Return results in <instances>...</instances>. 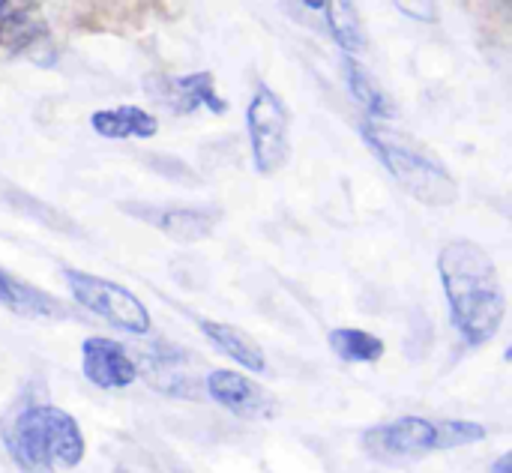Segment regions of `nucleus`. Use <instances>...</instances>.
Masks as SVG:
<instances>
[{
	"mask_svg": "<svg viewBox=\"0 0 512 473\" xmlns=\"http://www.w3.org/2000/svg\"><path fill=\"white\" fill-rule=\"evenodd\" d=\"M438 273L462 339L474 348L492 342L507 315V294L492 255L474 240H453L438 255Z\"/></svg>",
	"mask_w": 512,
	"mask_h": 473,
	"instance_id": "1",
	"label": "nucleus"
},
{
	"mask_svg": "<svg viewBox=\"0 0 512 473\" xmlns=\"http://www.w3.org/2000/svg\"><path fill=\"white\" fill-rule=\"evenodd\" d=\"M6 450L27 473L75 468L84 459V435L72 414L54 405H30L6 426Z\"/></svg>",
	"mask_w": 512,
	"mask_h": 473,
	"instance_id": "2",
	"label": "nucleus"
},
{
	"mask_svg": "<svg viewBox=\"0 0 512 473\" xmlns=\"http://www.w3.org/2000/svg\"><path fill=\"white\" fill-rule=\"evenodd\" d=\"M363 138L375 150V156L384 162V168L399 180V186L414 195L420 204L429 207H450L459 198V183L456 177L411 135L378 126V123H363Z\"/></svg>",
	"mask_w": 512,
	"mask_h": 473,
	"instance_id": "3",
	"label": "nucleus"
},
{
	"mask_svg": "<svg viewBox=\"0 0 512 473\" xmlns=\"http://www.w3.org/2000/svg\"><path fill=\"white\" fill-rule=\"evenodd\" d=\"M66 285L87 312L105 318L111 327L132 336L150 333V312L129 288L84 270H66Z\"/></svg>",
	"mask_w": 512,
	"mask_h": 473,
	"instance_id": "4",
	"label": "nucleus"
},
{
	"mask_svg": "<svg viewBox=\"0 0 512 473\" xmlns=\"http://www.w3.org/2000/svg\"><path fill=\"white\" fill-rule=\"evenodd\" d=\"M246 126L252 141V159L258 174H276L291 153L288 141V108L279 99L276 90L267 84H258L249 108H246Z\"/></svg>",
	"mask_w": 512,
	"mask_h": 473,
	"instance_id": "5",
	"label": "nucleus"
},
{
	"mask_svg": "<svg viewBox=\"0 0 512 473\" xmlns=\"http://www.w3.org/2000/svg\"><path fill=\"white\" fill-rule=\"evenodd\" d=\"M363 447L378 462H414L441 450V423L429 417H396L390 423L372 426L363 435Z\"/></svg>",
	"mask_w": 512,
	"mask_h": 473,
	"instance_id": "6",
	"label": "nucleus"
},
{
	"mask_svg": "<svg viewBox=\"0 0 512 473\" xmlns=\"http://www.w3.org/2000/svg\"><path fill=\"white\" fill-rule=\"evenodd\" d=\"M204 393L216 405H222L225 411H231L234 417H243V420L276 417V402L264 393L261 384L249 381L240 372H231V369H213V372H207Z\"/></svg>",
	"mask_w": 512,
	"mask_h": 473,
	"instance_id": "7",
	"label": "nucleus"
},
{
	"mask_svg": "<svg viewBox=\"0 0 512 473\" xmlns=\"http://www.w3.org/2000/svg\"><path fill=\"white\" fill-rule=\"evenodd\" d=\"M147 90L174 114H192L195 108H207L213 114H225L228 102L213 87V72H192V75H150Z\"/></svg>",
	"mask_w": 512,
	"mask_h": 473,
	"instance_id": "8",
	"label": "nucleus"
},
{
	"mask_svg": "<svg viewBox=\"0 0 512 473\" xmlns=\"http://www.w3.org/2000/svg\"><path fill=\"white\" fill-rule=\"evenodd\" d=\"M81 372L99 390H123L138 378V363L120 342L90 336L81 342Z\"/></svg>",
	"mask_w": 512,
	"mask_h": 473,
	"instance_id": "9",
	"label": "nucleus"
},
{
	"mask_svg": "<svg viewBox=\"0 0 512 473\" xmlns=\"http://www.w3.org/2000/svg\"><path fill=\"white\" fill-rule=\"evenodd\" d=\"M123 210H129L141 222L159 228L162 234H168L177 243H198V240L210 237L216 222H219V210H210V207H144V204H132Z\"/></svg>",
	"mask_w": 512,
	"mask_h": 473,
	"instance_id": "10",
	"label": "nucleus"
},
{
	"mask_svg": "<svg viewBox=\"0 0 512 473\" xmlns=\"http://www.w3.org/2000/svg\"><path fill=\"white\" fill-rule=\"evenodd\" d=\"M183 360H189L186 351H177V348H168V345H156L144 357V369H147L150 387H156L159 393H168V396L198 399V381L189 375V366H183Z\"/></svg>",
	"mask_w": 512,
	"mask_h": 473,
	"instance_id": "11",
	"label": "nucleus"
},
{
	"mask_svg": "<svg viewBox=\"0 0 512 473\" xmlns=\"http://www.w3.org/2000/svg\"><path fill=\"white\" fill-rule=\"evenodd\" d=\"M198 327L234 363H240V366H246L249 372H258V375L267 369V357H264L261 345L249 333H243L240 327L225 324V321H210V318H198Z\"/></svg>",
	"mask_w": 512,
	"mask_h": 473,
	"instance_id": "12",
	"label": "nucleus"
},
{
	"mask_svg": "<svg viewBox=\"0 0 512 473\" xmlns=\"http://www.w3.org/2000/svg\"><path fill=\"white\" fill-rule=\"evenodd\" d=\"M0 303L21 318H66V306L0 267Z\"/></svg>",
	"mask_w": 512,
	"mask_h": 473,
	"instance_id": "13",
	"label": "nucleus"
},
{
	"mask_svg": "<svg viewBox=\"0 0 512 473\" xmlns=\"http://www.w3.org/2000/svg\"><path fill=\"white\" fill-rule=\"evenodd\" d=\"M90 126L96 135L102 138H153L159 132V120L138 108V105H117V108H105V111H93Z\"/></svg>",
	"mask_w": 512,
	"mask_h": 473,
	"instance_id": "14",
	"label": "nucleus"
},
{
	"mask_svg": "<svg viewBox=\"0 0 512 473\" xmlns=\"http://www.w3.org/2000/svg\"><path fill=\"white\" fill-rule=\"evenodd\" d=\"M342 66H345V81H348L354 99L369 111V117H378V120L396 117L393 99H390V96L384 93V87L372 78V72H369L366 66L357 63V57H345Z\"/></svg>",
	"mask_w": 512,
	"mask_h": 473,
	"instance_id": "15",
	"label": "nucleus"
},
{
	"mask_svg": "<svg viewBox=\"0 0 512 473\" xmlns=\"http://www.w3.org/2000/svg\"><path fill=\"white\" fill-rule=\"evenodd\" d=\"M327 342L342 363H378L384 357V342L357 327H339L327 336Z\"/></svg>",
	"mask_w": 512,
	"mask_h": 473,
	"instance_id": "16",
	"label": "nucleus"
},
{
	"mask_svg": "<svg viewBox=\"0 0 512 473\" xmlns=\"http://www.w3.org/2000/svg\"><path fill=\"white\" fill-rule=\"evenodd\" d=\"M324 18H327V27L333 33V39L345 51V57H354V54L363 51L366 39H363V27H360V15H357L354 3L327 0L324 3Z\"/></svg>",
	"mask_w": 512,
	"mask_h": 473,
	"instance_id": "17",
	"label": "nucleus"
},
{
	"mask_svg": "<svg viewBox=\"0 0 512 473\" xmlns=\"http://www.w3.org/2000/svg\"><path fill=\"white\" fill-rule=\"evenodd\" d=\"M486 438V429L471 420H441V450L471 447Z\"/></svg>",
	"mask_w": 512,
	"mask_h": 473,
	"instance_id": "18",
	"label": "nucleus"
},
{
	"mask_svg": "<svg viewBox=\"0 0 512 473\" xmlns=\"http://www.w3.org/2000/svg\"><path fill=\"white\" fill-rule=\"evenodd\" d=\"M399 6V12H405V15H414V18H423V21H432V18H438V9H435V3H426V9H408V3H396Z\"/></svg>",
	"mask_w": 512,
	"mask_h": 473,
	"instance_id": "19",
	"label": "nucleus"
},
{
	"mask_svg": "<svg viewBox=\"0 0 512 473\" xmlns=\"http://www.w3.org/2000/svg\"><path fill=\"white\" fill-rule=\"evenodd\" d=\"M489 473H512V456L510 453H504L492 468H489Z\"/></svg>",
	"mask_w": 512,
	"mask_h": 473,
	"instance_id": "20",
	"label": "nucleus"
}]
</instances>
